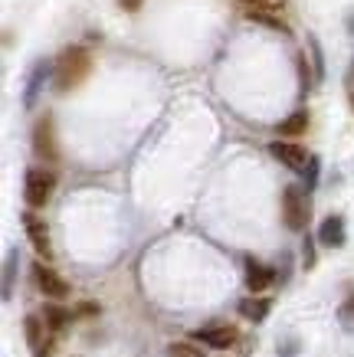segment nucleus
<instances>
[{"mask_svg":"<svg viewBox=\"0 0 354 357\" xmlns=\"http://www.w3.org/2000/svg\"><path fill=\"white\" fill-rule=\"evenodd\" d=\"M23 331H27V344H30L33 351L43 347V318H40V314H27V318H23Z\"/></svg>","mask_w":354,"mask_h":357,"instance_id":"ddd939ff","label":"nucleus"},{"mask_svg":"<svg viewBox=\"0 0 354 357\" xmlns=\"http://www.w3.org/2000/svg\"><path fill=\"white\" fill-rule=\"evenodd\" d=\"M13 275H17V249H10L3 259V302H10L13 295Z\"/></svg>","mask_w":354,"mask_h":357,"instance_id":"2eb2a0df","label":"nucleus"},{"mask_svg":"<svg viewBox=\"0 0 354 357\" xmlns=\"http://www.w3.org/2000/svg\"><path fill=\"white\" fill-rule=\"evenodd\" d=\"M141 3H145V0H118V7H121V10H128V13H135Z\"/></svg>","mask_w":354,"mask_h":357,"instance_id":"5701e85b","label":"nucleus"},{"mask_svg":"<svg viewBox=\"0 0 354 357\" xmlns=\"http://www.w3.org/2000/svg\"><path fill=\"white\" fill-rule=\"evenodd\" d=\"M246 10H256V13H272V10H282L289 0H243Z\"/></svg>","mask_w":354,"mask_h":357,"instance_id":"a211bd4d","label":"nucleus"},{"mask_svg":"<svg viewBox=\"0 0 354 357\" xmlns=\"http://www.w3.org/2000/svg\"><path fill=\"white\" fill-rule=\"evenodd\" d=\"M269 308H272L269 298H243V302H239V314L249 318V321H266Z\"/></svg>","mask_w":354,"mask_h":357,"instance_id":"f8f14e48","label":"nucleus"},{"mask_svg":"<svg viewBox=\"0 0 354 357\" xmlns=\"http://www.w3.org/2000/svg\"><path fill=\"white\" fill-rule=\"evenodd\" d=\"M168 357H204V351L197 344H191V341H174L168 347Z\"/></svg>","mask_w":354,"mask_h":357,"instance_id":"f3484780","label":"nucleus"},{"mask_svg":"<svg viewBox=\"0 0 354 357\" xmlns=\"http://www.w3.org/2000/svg\"><path fill=\"white\" fill-rule=\"evenodd\" d=\"M23 229H27L33 249H36L43 259H50V256H53V246H50V229H46L43 220L36 217V213H23Z\"/></svg>","mask_w":354,"mask_h":357,"instance_id":"6e6552de","label":"nucleus"},{"mask_svg":"<svg viewBox=\"0 0 354 357\" xmlns=\"http://www.w3.org/2000/svg\"><path fill=\"white\" fill-rule=\"evenodd\" d=\"M92 69V56L86 46H66L63 53L56 56V73H53V89L56 92H69L75 89Z\"/></svg>","mask_w":354,"mask_h":357,"instance_id":"f257e3e1","label":"nucleus"},{"mask_svg":"<svg viewBox=\"0 0 354 357\" xmlns=\"http://www.w3.org/2000/svg\"><path fill=\"white\" fill-rule=\"evenodd\" d=\"M50 73H56V63H50V59H36V63H33L30 76H27V92H23V105H27V109L36 105V96H40L43 82L50 79Z\"/></svg>","mask_w":354,"mask_h":357,"instance_id":"0eeeda50","label":"nucleus"},{"mask_svg":"<svg viewBox=\"0 0 354 357\" xmlns=\"http://www.w3.org/2000/svg\"><path fill=\"white\" fill-rule=\"evenodd\" d=\"M33 275H36V285H40V292H43L46 298H66V295H69V282L56 269L43 266V262L33 266Z\"/></svg>","mask_w":354,"mask_h":357,"instance_id":"423d86ee","label":"nucleus"},{"mask_svg":"<svg viewBox=\"0 0 354 357\" xmlns=\"http://www.w3.org/2000/svg\"><path fill=\"white\" fill-rule=\"evenodd\" d=\"M46 325L53 328V331H63L66 328V321H69V312H63V308H56V305H50V308H46Z\"/></svg>","mask_w":354,"mask_h":357,"instance_id":"6ab92c4d","label":"nucleus"},{"mask_svg":"<svg viewBox=\"0 0 354 357\" xmlns=\"http://www.w3.org/2000/svg\"><path fill=\"white\" fill-rule=\"evenodd\" d=\"M282 220L292 233H302L309 227V200H305V190L302 187H286L282 194Z\"/></svg>","mask_w":354,"mask_h":357,"instance_id":"f03ea898","label":"nucleus"},{"mask_svg":"<svg viewBox=\"0 0 354 357\" xmlns=\"http://www.w3.org/2000/svg\"><path fill=\"white\" fill-rule=\"evenodd\" d=\"M53 187H56V174L53 171H43V167H33L27 174V184H23V197H27V204L33 210H40V206L50 204V197H53Z\"/></svg>","mask_w":354,"mask_h":357,"instance_id":"7ed1b4c3","label":"nucleus"},{"mask_svg":"<svg viewBox=\"0 0 354 357\" xmlns=\"http://www.w3.org/2000/svg\"><path fill=\"white\" fill-rule=\"evenodd\" d=\"M351 112H354V89H351Z\"/></svg>","mask_w":354,"mask_h":357,"instance_id":"cd10ccee","label":"nucleus"},{"mask_svg":"<svg viewBox=\"0 0 354 357\" xmlns=\"http://www.w3.org/2000/svg\"><path fill=\"white\" fill-rule=\"evenodd\" d=\"M269 154L276 158V161H282L289 171H302L305 174V167H309V154H305V148L302 144H295V141H272L269 144Z\"/></svg>","mask_w":354,"mask_h":357,"instance_id":"39448f33","label":"nucleus"},{"mask_svg":"<svg viewBox=\"0 0 354 357\" xmlns=\"http://www.w3.org/2000/svg\"><path fill=\"white\" fill-rule=\"evenodd\" d=\"M348 86L354 89V63H351V69H348Z\"/></svg>","mask_w":354,"mask_h":357,"instance_id":"bb28decb","label":"nucleus"},{"mask_svg":"<svg viewBox=\"0 0 354 357\" xmlns=\"http://www.w3.org/2000/svg\"><path fill=\"white\" fill-rule=\"evenodd\" d=\"M33 151H36V158H43L50 164L59 161V144H56V131L50 115H43L36 121V128H33Z\"/></svg>","mask_w":354,"mask_h":357,"instance_id":"20e7f679","label":"nucleus"},{"mask_svg":"<svg viewBox=\"0 0 354 357\" xmlns=\"http://www.w3.org/2000/svg\"><path fill=\"white\" fill-rule=\"evenodd\" d=\"M305 171H309V187H311V184H315V177H318V158H311Z\"/></svg>","mask_w":354,"mask_h":357,"instance_id":"b1692460","label":"nucleus"},{"mask_svg":"<svg viewBox=\"0 0 354 357\" xmlns=\"http://www.w3.org/2000/svg\"><path fill=\"white\" fill-rule=\"evenodd\" d=\"M315 266V249H311V239L305 236V269H311Z\"/></svg>","mask_w":354,"mask_h":357,"instance_id":"4be33fe9","label":"nucleus"},{"mask_svg":"<svg viewBox=\"0 0 354 357\" xmlns=\"http://www.w3.org/2000/svg\"><path fill=\"white\" fill-rule=\"evenodd\" d=\"M295 66H299V79H302V96H309V89H311V69H309V63H305V53H299L295 56Z\"/></svg>","mask_w":354,"mask_h":357,"instance_id":"412c9836","label":"nucleus"},{"mask_svg":"<svg viewBox=\"0 0 354 357\" xmlns=\"http://www.w3.org/2000/svg\"><path fill=\"white\" fill-rule=\"evenodd\" d=\"M36 357H50V344L40 347V351H36Z\"/></svg>","mask_w":354,"mask_h":357,"instance_id":"a878e982","label":"nucleus"},{"mask_svg":"<svg viewBox=\"0 0 354 357\" xmlns=\"http://www.w3.org/2000/svg\"><path fill=\"white\" fill-rule=\"evenodd\" d=\"M276 282V269H269L256 259H246V289L249 292H266L269 285Z\"/></svg>","mask_w":354,"mask_h":357,"instance_id":"9b49d317","label":"nucleus"},{"mask_svg":"<svg viewBox=\"0 0 354 357\" xmlns=\"http://www.w3.org/2000/svg\"><path fill=\"white\" fill-rule=\"evenodd\" d=\"M79 314H98V305H92V302L79 305Z\"/></svg>","mask_w":354,"mask_h":357,"instance_id":"393cba45","label":"nucleus"},{"mask_svg":"<svg viewBox=\"0 0 354 357\" xmlns=\"http://www.w3.org/2000/svg\"><path fill=\"white\" fill-rule=\"evenodd\" d=\"M246 17L253 23H263V26H269V30H279V33H292L289 30V23L286 20H279L276 13H256V10H246Z\"/></svg>","mask_w":354,"mask_h":357,"instance_id":"dca6fc26","label":"nucleus"},{"mask_svg":"<svg viewBox=\"0 0 354 357\" xmlns=\"http://www.w3.org/2000/svg\"><path fill=\"white\" fill-rule=\"evenodd\" d=\"M309 46H311V63H315V79L322 82V79H325V56H322V43H318L315 36H309Z\"/></svg>","mask_w":354,"mask_h":357,"instance_id":"aec40b11","label":"nucleus"},{"mask_svg":"<svg viewBox=\"0 0 354 357\" xmlns=\"http://www.w3.org/2000/svg\"><path fill=\"white\" fill-rule=\"evenodd\" d=\"M344 239H348V233H344V220L338 217V213H332V217L322 220V227H318V243L328 249H341Z\"/></svg>","mask_w":354,"mask_h":357,"instance_id":"9d476101","label":"nucleus"},{"mask_svg":"<svg viewBox=\"0 0 354 357\" xmlns=\"http://www.w3.org/2000/svg\"><path fill=\"white\" fill-rule=\"evenodd\" d=\"M236 328L233 325H214V328H200V331H193V341H200L207 347H216V351H226V347L236 341Z\"/></svg>","mask_w":354,"mask_h":357,"instance_id":"1a4fd4ad","label":"nucleus"},{"mask_svg":"<svg viewBox=\"0 0 354 357\" xmlns=\"http://www.w3.org/2000/svg\"><path fill=\"white\" fill-rule=\"evenodd\" d=\"M305 128H309V112H292L286 121H279V135H289V138H295V135H305Z\"/></svg>","mask_w":354,"mask_h":357,"instance_id":"4468645a","label":"nucleus"}]
</instances>
